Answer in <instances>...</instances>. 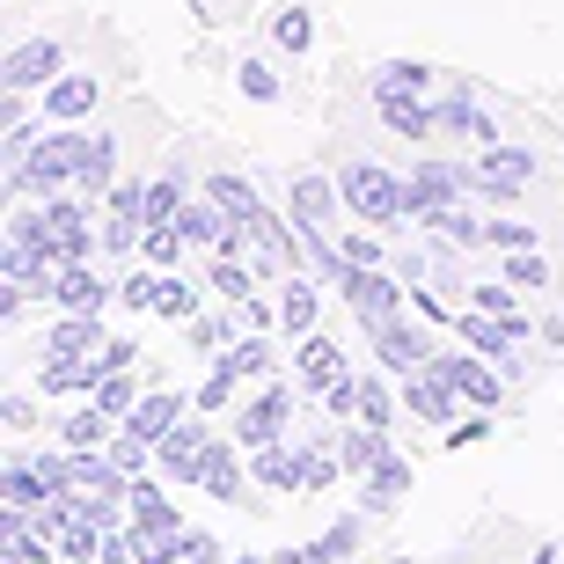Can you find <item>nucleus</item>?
Returning a JSON list of instances; mask_svg holds the SVG:
<instances>
[{
	"mask_svg": "<svg viewBox=\"0 0 564 564\" xmlns=\"http://www.w3.org/2000/svg\"><path fill=\"white\" fill-rule=\"evenodd\" d=\"M82 162H88V132L44 126L30 162H0V184H8V198H59V191L82 184Z\"/></svg>",
	"mask_w": 564,
	"mask_h": 564,
	"instance_id": "f257e3e1",
	"label": "nucleus"
},
{
	"mask_svg": "<svg viewBox=\"0 0 564 564\" xmlns=\"http://www.w3.org/2000/svg\"><path fill=\"white\" fill-rule=\"evenodd\" d=\"M337 184H345V213H352L359 228H397V220H411L403 213V176L381 162H345L337 169Z\"/></svg>",
	"mask_w": 564,
	"mask_h": 564,
	"instance_id": "f03ea898",
	"label": "nucleus"
},
{
	"mask_svg": "<svg viewBox=\"0 0 564 564\" xmlns=\"http://www.w3.org/2000/svg\"><path fill=\"white\" fill-rule=\"evenodd\" d=\"M337 293H345V308H352L359 330H381V323L411 315V286H403V279L389 272V264H345Z\"/></svg>",
	"mask_w": 564,
	"mask_h": 564,
	"instance_id": "7ed1b4c3",
	"label": "nucleus"
},
{
	"mask_svg": "<svg viewBox=\"0 0 564 564\" xmlns=\"http://www.w3.org/2000/svg\"><path fill=\"white\" fill-rule=\"evenodd\" d=\"M301 381H257V397L235 411V440L242 447H272V440H293V419H301Z\"/></svg>",
	"mask_w": 564,
	"mask_h": 564,
	"instance_id": "20e7f679",
	"label": "nucleus"
},
{
	"mask_svg": "<svg viewBox=\"0 0 564 564\" xmlns=\"http://www.w3.org/2000/svg\"><path fill=\"white\" fill-rule=\"evenodd\" d=\"M433 375L447 381V389H455L462 403H469V411H499L506 403V375H499V359H484V352H469V345H440L433 352Z\"/></svg>",
	"mask_w": 564,
	"mask_h": 564,
	"instance_id": "39448f33",
	"label": "nucleus"
},
{
	"mask_svg": "<svg viewBox=\"0 0 564 564\" xmlns=\"http://www.w3.org/2000/svg\"><path fill=\"white\" fill-rule=\"evenodd\" d=\"M323 411L345 419V425H389V433H397L403 425V389H389L381 375H345L330 397H323Z\"/></svg>",
	"mask_w": 564,
	"mask_h": 564,
	"instance_id": "423d86ee",
	"label": "nucleus"
},
{
	"mask_svg": "<svg viewBox=\"0 0 564 564\" xmlns=\"http://www.w3.org/2000/svg\"><path fill=\"white\" fill-rule=\"evenodd\" d=\"M469 184H477V198H491V206H513V198H528V184H535V154L491 140V147H477Z\"/></svg>",
	"mask_w": 564,
	"mask_h": 564,
	"instance_id": "0eeeda50",
	"label": "nucleus"
},
{
	"mask_svg": "<svg viewBox=\"0 0 564 564\" xmlns=\"http://www.w3.org/2000/svg\"><path fill=\"white\" fill-rule=\"evenodd\" d=\"M88 206H96V198H82V191L44 198V242H52V264H82V257L104 250V242H96V220H88Z\"/></svg>",
	"mask_w": 564,
	"mask_h": 564,
	"instance_id": "6e6552de",
	"label": "nucleus"
},
{
	"mask_svg": "<svg viewBox=\"0 0 564 564\" xmlns=\"http://www.w3.org/2000/svg\"><path fill=\"white\" fill-rule=\"evenodd\" d=\"M367 345H375V359H381V375H419V367H433V323L425 315H397V323H381V330H367Z\"/></svg>",
	"mask_w": 564,
	"mask_h": 564,
	"instance_id": "1a4fd4ad",
	"label": "nucleus"
},
{
	"mask_svg": "<svg viewBox=\"0 0 564 564\" xmlns=\"http://www.w3.org/2000/svg\"><path fill=\"white\" fill-rule=\"evenodd\" d=\"M469 162H411V176H403V213L411 220H433L440 206H455V198H469Z\"/></svg>",
	"mask_w": 564,
	"mask_h": 564,
	"instance_id": "9d476101",
	"label": "nucleus"
},
{
	"mask_svg": "<svg viewBox=\"0 0 564 564\" xmlns=\"http://www.w3.org/2000/svg\"><path fill=\"white\" fill-rule=\"evenodd\" d=\"M345 375H352V352H345L337 337H323V330L293 337V381H301V397H308V403H323Z\"/></svg>",
	"mask_w": 564,
	"mask_h": 564,
	"instance_id": "9b49d317",
	"label": "nucleus"
},
{
	"mask_svg": "<svg viewBox=\"0 0 564 564\" xmlns=\"http://www.w3.org/2000/svg\"><path fill=\"white\" fill-rule=\"evenodd\" d=\"M213 433H220V425H213V411H191V419L176 425L162 447H154V469H162L169 484H198V477H206V447H213Z\"/></svg>",
	"mask_w": 564,
	"mask_h": 564,
	"instance_id": "f8f14e48",
	"label": "nucleus"
},
{
	"mask_svg": "<svg viewBox=\"0 0 564 564\" xmlns=\"http://www.w3.org/2000/svg\"><path fill=\"white\" fill-rule=\"evenodd\" d=\"M66 74V44L59 37H22L8 59H0V88H15V96H44V88Z\"/></svg>",
	"mask_w": 564,
	"mask_h": 564,
	"instance_id": "ddd939ff",
	"label": "nucleus"
},
{
	"mask_svg": "<svg viewBox=\"0 0 564 564\" xmlns=\"http://www.w3.org/2000/svg\"><path fill=\"white\" fill-rule=\"evenodd\" d=\"M250 447L242 440H228V433H213V447H206V477H198V491L206 499H220V506H235V499H250Z\"/></svg>",
	"mask_w": 564,
	"mask_h": 564,
	"instance_id": "4468645a",
	"label": "nucleus"
},
{
	"mask_svg": "<svg viewBox=\"0 0 564 564\" xmlns=\"http://www.w3.org/2000/svg\"><path fill=\"white\" fill-rule=\"evenodd\" d=\"M411 484H419L411 455H381L367 477H352V506H359V513H397V506L411 499Z\"/></svg>",
	"mask_w": 564,
	"mask_h": 564,
	"instance_id": "2eb2a0df",
	"label": "nucleus"
},
{
	"mask_svg": "<svg viewBox=\"0 0 564 564\" xmlns=\"http://www.w3.org/2000/svg\"><path fill=\"white\" fill-rule=\"evenodd\" d=\"M0 564H59V543L30 506H0Z\"/></svg>",
	"mask_w": 564,
	"mask_h": 564,
	"instance_id": "dca6fc26",
	"label": "nucleus"
},
{
	"mask_svg": "<svg viewBox=\"0 0 564 564\" xmlns=\"http://www.w3.org/2000/svg\"><path fill=\"white\" fill-rule=\"evenodd\" d=\"M286 213L293 220H308V228H330L337 235V213H345V184L323 176V169H301L286 184Z\"/></svg>",
	"mask_w": 564,
	"mask_h": 564,
	"instance_id": "f3484780",
	"label": "nucleus"
},
{
	"mask_svg": "<svg viewBox=\"0 0 564 564\" xmlns=\"http://www.w3.org/2000/svg\"><path fill=\"white\" fill-rule=\"evenodd\" d=\"M397 389H403V419H419V425H455L462 411H469V403H462L455 389H447V381L433 375V367H419V375H403Z\"/></svg>",
	"mask_w": 564,
	"mask_h": 564,
	"instance_id": "a211bd4d",
	"label": "nucleus"
},
{
	"mask_svg": "<svg viewBox=\"0 0 564 564\" xmlns=\"http://www.w3.org/2000/svg\"><path fill=\"white\" fill-rule=\"evenodd\" d=\"M455 337H462V345H469V352L499 359V375H506V381L521 375V337L506 330V323H491V315H484V308H462V315H455Z\"/></svg>",
	"mask_w": 564,
	"mask_h": 564,
	"instance_id": "6ab92c4d",
	"label": "nucleus"
},
{
	"mask_svg": "<svg viewBox=\"0 0 564 564\" xmlns=\"http://www.w3.org/2000/svg\"><path fill=\"white\" fill-rule=\"evenodd\" d=\"M433 110H440V132H455V140H469V147H491V140H506L499 132V118L469 96V88H447V96H433Z\"/></svg>",
	"mask_w": 564,
	"mask_h": 564,
	"instance_id": "aec40b11",
	"label": "nucleus"
},
{
	"mask_svg": "<svg viewBox=\"0 0 564 564\" xmlns=\"http://www.w3.org/2000/svg\"><path fill=\"white\" fill-rule=\"evenodd\" d=\"M96 104H104V82H96V74H74V66H66L59 82L44 88V104H37V110H44V126H82V118H88Z\"/></svg>",
	"mask_w": 564,
	"mask_h": 564,
	"instance_id": "412c9836",
	"label": "nucleus"
},
{
	"mask_svg": "<svg viewBox=\"0 0 564 564\" xmlns=\"http://www.w3.org/2000/svg\"><path fill=\"white\" fill-rule=\"evenodd\" d=\"M469 308H484L491 323H506L521 345H528V330H535V308H528V293L513 286V279H477V286H469Z\"/></svg>",
	"mask_w": 564,
	"mask_h": 564,
	"instance_id": "4be33fe9",
	"label": "nucleus"
},
{
	"mask_svg": "<svg viewBox=\"0 0 564 564\" xmlns=\"http://www.w3.org/2000/svg\"><path fill=\"white\" fill-rule=\"evenodd\" d=\"M323 286H330V279H315V272H286V279H279V330H286V337H308L315 330V315H323Z\"/></svg>",
	"mask_w": 564,
	"mask_h": 564,
	"instance_id": "5701e85b",
	"label": "nucleus"
},
{
	"mask_svg": "<svg viewBox=\"0 0 564 564\" xmlns=\"http://www.w3.org/2000/svg\"><path fill=\"white\" fill-rule=\"evenodd\" d=\"M367 521H375V513H359V506H352V513H337L315 543H301V564H352V550L367 543Z\"/></svg>",
	"mask_w": 564,
	"mask_h": 564,
	"instance_id": "b1692460",
	"label": "nucleus"
},
{
	"mask_svg": "<svg viewBox=\"0 0 564 564\" xmlns=\"http://www.w3.org/2000/svg\"><path fill=\"white\" fill-rule=\"evenodd\" d=\"M104 345H110L104 323H96V315H82V308H66L59 323L44 330V352H52V359H96Z\"/></svg>",
	"mask_w": 564,
	"mask_h": 564,
	"instance_id": "393cba45",
	"label": "nucleus"
},
{
	"mask_svg": "<svg viewBox=\"0 0 564 564\" xmlns=\"http://www.w3.org/2000/svg\"><path fill=\"white\" fill-rule=\"evenodd\" d=\"M37 389L44 397H96V389H104V359H52L44 352Z\"/></svg>",
	"mask_w": 564,
	"mask_h": 564,
	"instance_id": "a878e982",
	"label": "nucleus"
},
{
	"mask_svg": "<svg viewBox=\"0 0 564 564\" xmlns=\"http://www.w3.org/2000/svg\"><path fill=\"white\" fill-rule=\"evenodd\" d=\"M375 110H381V126L397 132V140H433L440 132L433 96H375Z\"/></svg>",
	"mask_w": 564,
	"mask_h": 564,
	"instance_id": "bb28decb",
	"label": "nucleus"
},
{
	"mask_svg": "<svg viewBox=\"0 0 564 564\" xmlns=\"http://www.w3.org/2000/svg\"><path fill=\"white\" fill-rule=\"evenodd\" d=\"M162 469H147V477H132L126 484V506H132V528H184V521H176V499H169V491H162Z\"/></svg>",
	"mask_w": 564,
	"mask_h": 564,
	"instance_id": "cd10ccee",
	"label": "nucleus"
},
{
	"mask_svg": "<svg viewBox=\"0 0 564 564\" xmlns=\"http://www.w3.org/2000/svg\"><path fill=\"white\" fill-rule=\"evenodd\" d=\"M52 301H59V308H82V315H96L104 308V301H118V286H104V279H96V264H59V286H52Z\"/></svg>",
	"mask_w": 564,
	"mask_h": 564,
	"instance_id": "c85d7f7f",
	"label": "nucleus"
},
{
	"mask_svg": "<svg viewBox=\"0 0 564 564\" xmlns=\"http://www.w3.org/2000/svg\"><path fill=\"white\" fill-rule=\"evenodd\" d=\"M110 440H118V419H110L104 403H82V411H66V419H59V447H82V455H104Z\"/></svg>",
	"mask_w": 564,
	"mask_h": 564,
	"instance_id": "c756f323",
	"label": "nucleus"
},
{
	"mask_svg": "<svg viewBox=\"0 0 564 564\" xmlns=\"http://www.w3.org/2000/svg\"><path fill=\"white\" fill-rule=\"evenodd\" d=\"M419 228H425V235H447V242H462V250H491V235H484L491 220H484V213L469 206V198H455V206H440L433 220H419Z\"/></svg>",
	"mask_w": 564,
	"mask_h": 564,
	"instance_id": "7c9ffc66",
	"label": "nucleus"
},
{
	"mask_svg": "<svg viewBox=\"0 0 564 564\" xmlns=\"http://www.w3.org/2000/svg\"><path fill=\"white\" fill-rule=\"evenodd\" d=\"M82 198H96L104 206L110 191H118V132H88V162H82Z\"/></svg>",
	"mask_w": 564,
	"mask_h": 564,
	"instance_id": "2f4dec72",
	"label": "nucleus"
},
{
	"mask_svg": "<svg viewBox=\"0 0 564 564\" xmlns=\"http://www.w3.org/2000/svg\"><path fill=\"white\" fill-rule=\"evenodd\" d=\"M220 359H235V375H242V381H279V337L272 330H242Z\"/></svg>",
	"mask_w": 564,
	"mask_h": 564,
	"instance_id": "473e14b6",
	"label": "nucleus"
},
{
	"mask_svg": "<svg viewBox=\"0 0 564 564\" xmlns=\"http://www.w3.org/2000/svg\"><path fill=\"white\" fill-rule=\"evenodd\" d=\"M96 242H104V257H140V242H147V220L140 213H126V206H104V220H96Z\"/></svg>",
	"mask_w": 564,
	"mask_h": 564,
	"instance_id": "72a5a7b5",
	"label": "nucleus"
},
{
	"mask_svg": "<svg viewBox=\"0 0 564 564\" xmlns=\"http://www.w3.org/2000/svg\"><path fill=\"white\" fill-rule=\"evenodd\" d=\"M375 96H440V74L419 59H389L375 66Z\"/></svg>",
	"mask_w": 564,
	"mask_h": 564,
	"instance_id": "f704fd0d",
	"label": "nucleus"
},
{
	"mask_svg": "<svg viewBox=\"0 0 564 564\" xmlns=\"http://www.w3.org/2000/svg\"><path fill=\"white\" fill-rule=\"evenodd\" d=\"M381 455H397L389 425H345V477H367Z\"/></svg>",
	"mask_w": 564,
	"mask_h": 564,
	"instance_id": "c9c22d12",
	"label": "nucleus"
},
{
	"mask_svg": "<svg viewBox=\"0 0 564 564\" xmlns=\"http://www.w3.org/2000/svg\"><path fill=\"white\" fill-rule=\"evenodd\" d=\"M52 499H59V491L37 477V462H8V469H0V506H30V513H37V506H52Z\"/></svg>",
	"mask_w": 564,
	"mask_h": 564,
	"instance_id": "e433bc0d",
	"label": "nucleus"
},
{
	"mask_svg": "<svg viewBox=\"0 0 564 564\" xmlns=\"http://www.w3.org/2000/svg\"><path fill=\"white\" fill-rule=\"evenodd\" d=\"M206 198H213L220 213H228V220H242V228H250L257 206H264V198L250 191V176H228V169H220V176H206Z\"/></svg>",
	"mask_w": 564,
	"mask_h": 564,
	"instance_id": "4c0bfd02",
	"label": "nucleus"
},
{
	"mask_svg": "<svg viewBox=\"0 0 564 564\" xmlns=\"http://www.w3.org/2000/svg\"><path fill=\"white\" fill-rule=\"evenodd\" d=\"M206 367H213V375L198 381L191 397H198V411H213V419H220V411L235 403V389H242V375H235V359H206Z\"/></svg>",
	"mask_w": 564,
	"mask_h": 564,
	"instance_id": "58836bf2",
	"label": "nucleus"
},
{
	"mask_svg": "<svg viewBox=\"0 0 564 564\" xmlns=\"http://www.w3.org/2000/svg\"><path fill=\"white\" fill-rule=\"evenodd\" d=\"M213 293H220V301H250V293H257V264H250V257H213Z\"/></svg>",
	"mask_w": 564,
	"mask_h": 564,
	"instance_id": "ea45409f",
	"label": "nucleus"
},
{
	"mask_svg": "<svg viewBox=\"0 0 564 564\" xmlns=\"http://www.w3.org/2000/svg\"><path fill=\"white\" fill-rule=\"evenodd\" d=\"M140 397H147V381L132 375V367H126V375H104V389H96V403H104V411H110L118 425H126L132 411H140Z\"/></svg>",
	"mask_w": 564,
	"mask_h": 564,
	"instance_id": "a19ab883",
	"label": "nucleus"
},
{
	"mask_svg": "<svg viewBox=\"0 0 564 564\" xmlns=\"http://www.w3.org/2000/svg\"><path fill=\"white\" fill-rule=\"evenodd\" d=\"M154 315H162V323H191V315H198V286H191L184 272H162V293H154Z\"/></svg>",
	"mask_w": 564,
	"mask_h": 564,
	"instance_id": "79ce46f5",
	"label": "nucleus"
},
{
	"mask_svg": "<svg viewBox=\"0 0 564 564\" xmlns=\"http://www.w3.org/2000/svg\"><path fill=\"white\" fill-rule=\"evenodd\" d=\"M272 37H279V52H308V37H315V22H308V8L301 0H286V8H272Z\"/></svg>",
	"mask_w": 564,
	"mask_h": 564,
	"instance_id": "37998d69",
	"label": "nucleus"
},
{
	"mask_svg": "<svg viewBox=\"0 0 564 564\" xmlns=\"http://www.w3.org/2000/svg\"><path fill=\"white\" fill-rule=\"evenodd\" d=\"M191 242H184V228L176 220H162V228H147V242H140V264H154V272H176V257H184Z\"/></svg>",
	"mask_w": 564,
	"mask_h": 564,
	"instance_id": "c03bdc74",
	"label": "nucleus"
},
{
	"mask_svg": "<svg viewBox=\"0 0 564 564\" xmlns=\"http://www.w3.org/2000/svg\"><path fill=\"white\" fill-rule=\"evenodd\" d=\"M104 455L118 462L126 477H147V469H154V440H140V433H132V425H118V440H110Z\"/></svg>",
	"mask_w": 564,
	"mask_h": 564,
	"instance_id": "a18cd8bd",
	"label": "nucleus"
},
{
	"mask_svg": "<svg viewBox=\"0 0 564 564\" xmlns=\"http://www.w3.org/2000/svg\"><path fill=\"white\" fill-rule=\"evenodd\" d=\"M235 82H242L250 104H279V96H286V82L272 74V59H242V66H235Z\"/></svg>",
	"mask_w": 564,
	"mask_h": 564,
	"instance_id": "49530a36",
	"label": "nucleus"
},
{
	"mask_svg": "<svg viewBox=\"0 0 564 564\" xmlns=\"http://www.w3.org/2000/svg\"><path fill=\"white\" fill-rule=\"evenodd\" d=\"M506 279H513L521 293H543L550 286V257L543 250H506Z\"/></svg>",
	"mask_w": 564,
	"mask_h": 564,
	"instance_id": "de8ad7c7",
	"label": "nucleus"
},
{
	"mask_svg": "<svg viewBox=\"0 0 564 564\" xmlns=\"http://www.w3.org/2000/svg\"><path fill=\"white\" fill-rule=\"evenodd\" d=\"M154 293H162V272H154V264H140V272L118 279V308H147V315H154Z\"/></svg>",
	"mask_w": 564,
	"mask_h": 564,
	"instance_id": "09e8293b",
	"label": "nucleus"
},
{
	"mask_svg": "<svg viewBox=\"0 0 564 564\" xmlns=\"http://www.w3.org/2000/svg\"><path fill=\"white\" fill-rule=\"evenodd\" d=\"M337 250H345V264H389V257H397V250H381V235L375 228H337Z\"/></svg>",
	"mask_w": 564,
	"mask_h": 564,
	"instance_id": "8fccbe9b",
	"label": "nucleus"
},
{
	"mask_svg": "<svg viewBox=\"0 0 564 564\" xmlns=\"http://www.w3.org/2000/svg\"><path fill=\"white\" fill-rule=\"evenodd\" d=\"M491 250H543V242H535V228H521V220H491Z\"/></svg>",
	"mask_w": 564,
	"mask_h": 564,
	"instance_id": "3c124183",
	"label": "nucleus"
},
{
	"mask_svg": "<svg viewBox=\"0 0 564 564\" xmlns=\"http://www.w3.org/2000/svg\"><path fill=\"white\" fill-rule=\"evenodd\" d=\"M96 359H104V375H126V367H140V337H110Z\"/></svg>",
	"mask_w": 564,
	"mask_h": 564,
	"instance_id": "603ef678",
	"label": "nucleus"
},
{
	"mask_svg": "<svg viewBox=\"0 0 564 564\" xmlns=\"http://www.w3.org/2000/svg\"><path fill=\"white\" fill-rule=\"evenodd\" d=\"M184 557H198V564H228V550H220V535H206V528H184Z\"/></svg>",
	"mask_w": 564,
	"mask_h": 564,
	"instance_id": "864d4df0",
	"label": "nucleus"
},
{
	"mask_svg": "<svg viewBox=\"0 0 564 564\" xmlns=\"http://www.w3.org/2000/svg\"><path fill=\"white\" fill-rule=\"evenodd\" d=\"M0 425H8V433H30V425H37V403L30 397H0Z\"/></svg>",
	"mask_w": 564,
	"mask_h": 564,
	"instance_id": "5fc2aeb1",
	"label": "nucleus"
},
{
	"mask_svg": "<svg viewBox=\"0 0 564 564\" xmlns=\"http://www.w3.org/2000/svg\"><path fill=\"white\" fill-rule=\"evenodd\" d=\"M82 564H126V557H104V550H96V557H82Z\"/></svg>",
	"mask_w": 564,
	"mask_h": 564,
	"instance_id": "6e6d98bb",
	"label": "nucleus"
},
{
	"mask_svg": "<svg viewBox=\"0 0 564 564\" xmlns=\"http://www.w3.org/2000/svg\"><path fill=\"white\" fill-rule=\"evenodd\" d=\"M228 564H272V557H228Z\"/></svg>",
	"mask_w": 564,
	"mask_h": 564,
	"instance_id": "4d7b16f0",
	"label": "nucleus"
},
{
	"mask_svg": "<svg viewBox=\"0 0 564 564\" xmlns=\"http://www.w3.org/2000/svg\"><path fill=\"white\" fill-rule=\"evenodd\" d=\"M389 564H419V557H389Z\"/></svg>",
	"mask_w": 564,
	"mask_h": 564,
	"instance_id": "13d9d810",
	"label": "nucleus"
}]
</instances>
